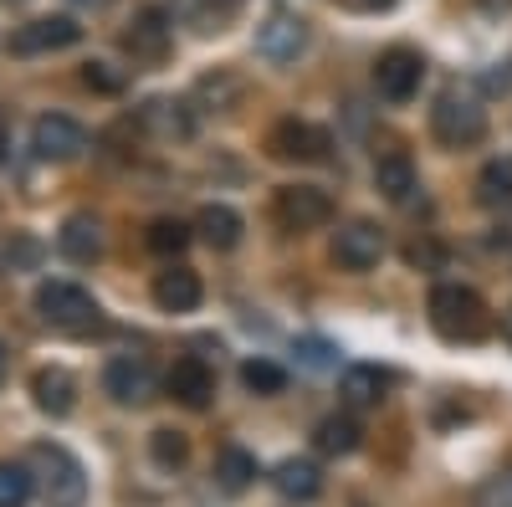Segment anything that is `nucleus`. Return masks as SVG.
Listing matches in <instances>:
<instances>
[{
    "label": "nucleus",
    "instance_id": "nucleus-1",
    "mask_svg": "<svg viewBox=\"0 0 512 507\" xmlns=\"http://www.w3.org/2000/svg\"><path fill=\"white\" fill-rule=\"evenodd\" d=\"M431 323H436L441 338H451V344H472V338L487 333V303L477 298L472 287L441 282L431 292Z\"/></svg>",
    "mask_w": 512,
    "mask_h": 507
},
{
    "label": "nucleus",
    "instance_id": "nucleus-2",
    "mask_svg": "<svg viewBox=\"0 0 512 507\" xmlns=\"http://www.w3.org/2000/svg\"><path fill=\"white\" fill-rule=\"evenodd\" d=\"M31 461L41 467L36 487L47 492L52 507H77L82 497H88V477H82V461H77L72 451H62V446H36Z\"/></svg>",
    "mask_w": 512,
    "mask_h": 507
},
{
    "label": "nucleus",
    "instance_id": "nucleus-3",
    "mask_svg": "<svg viewBox=\"0 0 512 507\" xmlns=\"http://www.w3.org/2000/svg\"><path fill=\"white\" fill-rule=\"evenodd\" d=\"M36 313L47 318L52 328H67V333H82L98 323V303L88 287L77 282H41L36 287Z\"/></svg>",
    "mask_w": 512,
    "mask_h": 507
},
{
    "label": "nucleus",
    "instance_id": "nucleus-4",
    "mask_svg": "<svg viewBox=\"0 0 512 507\" xmlns=\"http://www.w3.org/2000/svg\"><path fill=\"white\" fill-rule=\"evenodd\" d=\"M431 134L446 149H466V144H477L487 134V113H482L477 98H466V93H441L436 108H431Z\"/></svg>",
    "mask_w": 512,
    "mask_h": 507
},
{
    "label": "nucleus",
    "instance_id": "nucleus-5",
    "mask_svg": "<svg viewBox=\"0 0 512 507\" xmlns=\"http://www.w3.org/2000/svg\"><path fill=\"white\" fill-rule=\"evenodd\" d=\"M272 210H277L282 231H318L333 216V200L318 185H282L277 200H272Z\"/></svg>",
    "mask_w": 512,
    "mask_h": 507
},
{
    "label": "nucleus",
    "instance_id": "nucleus-6",
    "mask_svg": "<svg viewBox=\"0 0 512 507\" xmlns=\"http://www.w3.org/2000/svg\"><path fill=\"white\" fill-rule=\"evenodd\" d=\"M303 47H308V21L292 16V11H272L262 26H256V52H262L267 62H277V67L297 62Z\"/></svg>",
    "mask_w": 512,
    "mask_h": 507
},
{
    "label": "nucleus",
    "instance_id": "nucleus-7",
    "mask_svg": "<svg viewBox=\"0 0 512 507\" xmlns=\"http://www.w3.org/2000/svg\"><path fill=\"white\" fill-rule=\"evenodd\" d=\"M31 149L36 159H52V164H67L88 149V134H82V123L67 118V113H41L36 129H31Z\"/></svg>",
    "mask_w": 512,
    "mask_h": 507
},
{
    "label": "nucleus",
    "instance_id": "nucleus-8",
    "mask_svg": "<svg viewBox=\"0 0 512 507\" xmlns=\"http://www.w3.org/2000/svg\"><path fill=\"white\" fill-rule=\"evenodd\" d=\"M420 77H425L420 52L390 47V52L379 57V67H374V88H379V98H390V103H410L420 93Z\"/></svg>",
    "mask_w": 512,
    "mask_h": 507
},
{
    "label": "nucleus",
    "instance_id": "nucleus-9",
    "mask_svg": "<svg viewBox=\"0 0 512 507\" xmlns=\"http://www.w3.org/2000/svg\"><path fill=\"white\" fill-rule=\"evenodd\" d=\"M384 257V231L374 221H344L333 231V262L349 272H369Z\"/></svg>",
    "mask_w": 512,
    "mask_h": 507
},
{
    "label": "nucleus",
    "instance_id": "nucleus-10",
    "mask_svg": "<svg viewBox=\"0 0 512 507\" xmlns=\"http://www.w3.org/2000/svg\"><path fill=\"white\" fill-rule=\"evenodd\" d=\"M82 41V26L72 16H36L26 26H16L11 36V52L21 57H41V52H62V47H77Z\"/></svg>",
    "mask_w": 512,
    "mask_h": 507
},
{
    "label": "nucleus",
    "instance_id": "nucleus-11",
    "mask_svg": "<svg viewBox=\"0 0 512 507\" xmlns=\"http://www.w3.org/2000/svg\"><path fill=\"white\" fill-rule=\"evenodd\" d=\"M103 390L118 400V405H144L154 395V369L144 354H113L108 369H103Z\"/></svg>",
    "mask_w": 512,
    "mask_h": 507
},
{
    "label": "nucleus",
    "instance_id": "nucleus-12",
    "mask_svg": "<svg viewBox=\"0 0 512 507\" xmlns=\"http://www.w3.org/2000/svg\"><path fill=\"white\" fill-rule=\"evenodd\" d=\"M267 149H272V159H282V164H318V159H328V134L313 129V123L287 118V123H277V129H272Z\"/></svg>",
    "mask_w": 512,
    "mask_h": 507
},
{
    "label": "nucleus",
    "instance_id": "nucleus-13",
    "mask_svg": "<svg viewBox=\"0 0 512 507\" xmlns=\"http://www.w3.org/2000/svg\"><path fill=\"white\" fill-rule=\"evenodd\" d=\"M169 395H175L185 410H205L210 405V395H216V374H210L200 359H180L175 369H169Z\"/></svg>",
    "mask_w": 512,
    "mask_h": 507
},
{
    "label": "nucleus",
    "instance_id": "nucleus-14",
    "mask_svg": "<svg viewBox=\"0 0 512 507\" xmlns=\"http://www.w3.org/2000/svg\"><path fill=\"white\" fill-rule=\"evenodd\" d=\"M154 303L164 313H195L200 308V277L190 267H169L154 277Z\"/></svg>",
    "mask_w": 512,
    "mask_h": 507
},
{
    "label": "nucleus",
    "instance_id": "nucleus-15",
    "mask_svg": "<svg viewBox=\"0 0 512 507\" xmlns=\"http://www.w3.org/2000/svg\"><path fill=\"white\" fill-rule=\"evenodd\" d=\"M272 487L287 497V502H313L323 492V472L318 461H303V456H287L282 467L272 472Z\"/></svg>",
    "mask_w": 512,
    "mask_h": 507
},
{
    "label": "nucleus",
    "instance_id": "nucleus-16",
    "mask_svg": "<svg viewBox=\"0 0 512 507\" xmlns=\"http://www.w3.org/2000/svg\"><path fill=\"white\" fill-rule=\"evenodd\" d=\"M57 246H62L67 262H98V251H103V226H98L93 216H67L62 231H57Z\"/></svg>",
    "mask_w": 512,
    "mask_h": 507
},
{
    "label": "nucleus",
    "instance_id": "nucleus-17",
    "mask_svg": "<svg viewBox=\"0 0 512 507\" xmlns=\"http://www.w3.org/2000/svg\"><path fill=\"white\" fill-rule=\"evenodd\" d=\"M31 395H36V405L47 410V415H72V405H77V379H72L67 369H36Z\"/></svg>",
    "mask_w": 512,
    "mask_h": 507
},
{
    "label": "nucleus",
    "instance_id": "nucleus-18",
    "mask_svg": "<svg viewBox=\"0 0 512 507\" xmlns=\"http://www.w3.org/2000/svg\"><path fill=\"white\" fill-rule=\"evenodd\" d=\"M195 231H200V241L205 246H216V251H231V246H241V216L231 205H205L200 216H195Z\"/></svg>",
    "mask_w": 512,
    "mask_h": 507
},
{
    "label": "nucleus",
    "instance_id": "nucleus-19",
    "mask_svg": "<svg viewBox=\"0 0 512 507\" xmlns=\"http://www.w3.org/2000/svg\"><path fill=\"white\" fill-rule=\"evenodd\" d=\"M344 400L354 405V410H364V405H379L384 400V390H390V374L384 369H374V364H354V369H344Z\"/></svg>",
    "mask_w": 512,
    "mask_h": 507
},
{
    "label": "nucleus",
    "instance_id": "nucleus-20",
    "mask_svg": "<svg viewBox=\"0 0 512 507\" xmlns=\"http://www.w3.org/2000/svg\"><path fill=\"white\" fill-rule=\"evenodd\" d=\"M374 185H379V195H384V200L405 205V200H410V190H415V164H410L405 154H384V159L374 164Z\"/></svg>",
    "mask_w": 512,
    "mask_h": 507
},
{
    "label": "nucleus",
    "instance_id": "nucleus-21",
    "mask_svg": "<svg viewBox=\"0 0 512 507\" xmlns=\"http://www.w3.org/2000/svg\"><path fill=\"white\" fill-rule=\"evenodd\" d=\"M359 420L354 415H328V420H318V431H313V446L323 451V456H349V451H359Z\"/></svg>",
    "mask_w": 512,
    "mask_h": 507
},
{
    "label": "nucleus",
    "instance_id": "nucleus-22",
    "mask_svg": "<svg viewBox=\"0 0 512 507\" xmlns=\"http://www.w3.org/2000/svg\"><path fill=\"white\" fill-rule=\"evenodd\" d=\"M123 41H128V52H134V57H164V47H169V26H164L159 11H139Z\"/></svg>",
    "mask_w": 512,
    "mask_h": 507
},
{
    "label": "nucleus",
    "instance_id": "nucleus-23",
    "mask_svg": "<svg viewBox=\"0 0 512 507\" xmlns=\"http://www.w3.org/2000/svg\"><path fill=\"white\" fill-rule=\"evenodd\" d=\"M251 477H256V456H246L241 446H221V456H216V482H221L226 492H246Z\"/></svg>",
    "mask_w": 512,
    "mask_h": 507
},
{
    "label": "nucleus",
    "instance_id": "nucleus-24",
    "mask_svg": "<svg viewBox=\"0 0 512 507\" xmlns=\"http://www.w3.org/2000/svg\"><path fill=\"white\" fill-rule=\"evenodd\" d=\"M36 492V472L26 461H0V507H26Z\"/></svg>",
    "mask_w": 512,
    "mask_h": 507
},
{
    "label": "nucleus",
    "instance_id": "nucleus-25",
    "mask_svg": "<svg viewBox=\"0 0 512 507\" xmlns=\"http://www.w3.org/2000/svg\"><path fill=\"white\" fill-rule=\"evenodd\" d=\"M477 200H482V205H507V200H512V159H487V164H482Z\"/></svg>",
    "mask_w": 512,
    "mask_h": 507
},
{
    "label": "nucleus",
    "instance_id": "nucleus-26",
    "mask_svg": "<svg viewBox=\"0 0 512 507\" xmlns=\"http://www.w3.org/2000/svg\"><path fill=\"white\" fill-rule=\"evenodd\" d=\"M241 385H246L251 395H282V390H287V369L272 364V359H251V364L241 369Z\"/></svg>",
    "mask_w": 512,
    "mask_h": 507
},
{
    "label": "nucleus",
    "instance_id": "nucleus-27",
    "mask_svg": "<svg viewBox=\"0 0 512 507\" xmlns=\"http://www.w3.org/2000/svg\"><path fill=\"white\" fill-rule=\"evenodd\" d=\"M149 246L159 251V257H169V251L180 257V251L190 246V226H185V221H154V226H149Z\"/></svg>",
    "mask_w": 512,
    "mask_h": 507
},
{
    "label": "nucleus",
    "instance_id": "nucleus-28",
    "mask_svg": "<svg viewBox=\"0 0 512 507\" xmlns=\"http://www.w3.org/2000/svg\"><path fill=\"white\" fill-rule=\"evenodd\" d=\"M149 451H154L159 467H180V461L190 456V446H185V436H180V431H154Z\"/></svg>",
    "mask_w": 512,
    "mask_h": 507
},
{
    "label": "nucleus",
    "instance_id": "nucleus-29",
    "mask_svg": "<svg viewBox=\"0 0 512 507\" xmlns=\"http://www.w3.org/2000/svg\"><path fill=\"white\" fill-rule=\"evenodd\" d=\"M477 507H512V467L477 487Z\"/></svg>",
    "mask_w": 512,
    "mask_h": 507
},
{
    "label": "nucleus",
    "instance_id": "nucleus-30",
    "mask_svg": "<svg viewBox=\"0 0 512 507\" xmlns=\"http://www.w3.org/2000/svg\"><path fill=\"white\" fill-rule=\"evenodd\" d=\"M297 359H303L308 369H333V344L328 338H297Z\"/></svg>",
    "mask_w": 512,
    "mask_h": 507
},
{
    "label": "nucleus",
    "instance_id": "nucleus-31",
    "mask_svg": "<svg viewBox=\"0 0 512 507\" xmlns=\"http://www.w3.org/2000/svg\"><path fill=\"white\" fill-rule=\"evenodd\" d=\"M88 88H118V82L103 72V62H93V67H88Z\"/></svg>",
    "mask_w": 512,
    "mask_h": 507
},
{
    "label": "nucleus",
    "instance_id": "nucleus-32",
    "mask_svg": "<svg viewBox=\"0 0 512 507\" xmlns=\"http://www.w3.org/2000/svg\"><path fill=\"white\" fill-rule=\"evenodd\" d=\"M349 6H354V11H390L395 0H349Z\"/></svg>",
    "mask_w": 512,
    "mask_h": 507
},
{
    "label": "nucleus",
    "instance_id": "nucleus-33",
    "mask_svg": "<svg viewBox=\"0 0 512 507\" xmlns=\"http://www.w3.org/2000/svg\"><path fill=\"white\" fill-rule=\"evenodd\" d=\"M6 149H11V144H6V129H0V159H6Z\"/></svg>",
    "mask_w": 512,
    "mask_h": 507
},
{
    "label": "nucleus",
    "instance_id": "nucleus-34",
    "mask_svg": "<svg viewBox=\"0 0 512 507\" xmlns=\"http://www.w3.org/2000/svg\"><path fill=\"white\" fill-rule=\"evenodd\" d=\"M72 6H98V0H72Z\"/></svg>",
    "mask_w": 512,
    "mask_h": 507
},
{
    "label": "nucleus",
    "instance_id": "nucleus-35",
    "mask_svg": "<svg viewBox=\"0 0 512 507\" xmlns=\"http://www.w3.org/2000/svg\"><path fill=\"white\" fill-rule=\"evenodd\" d=\"M0 374H6V349H0Z\"/></svg>",
    "mask_w": 512,
    "mask_h": 507
},
{
    "label": "nucleus",
    "instance_id": "nucleus-36",
    "mask_svg": "<svg viewBox=\"0 0 512 507\" xmlns=\"http://www.w3.org/2000/svg\"><path fill=\"white\" fill-rule=\"evenodd\" d=\"M507 333H512V313H507Z\"/></svg>",
    "mask_w": 512,
    "mask_h": 507
}]
</instances>
